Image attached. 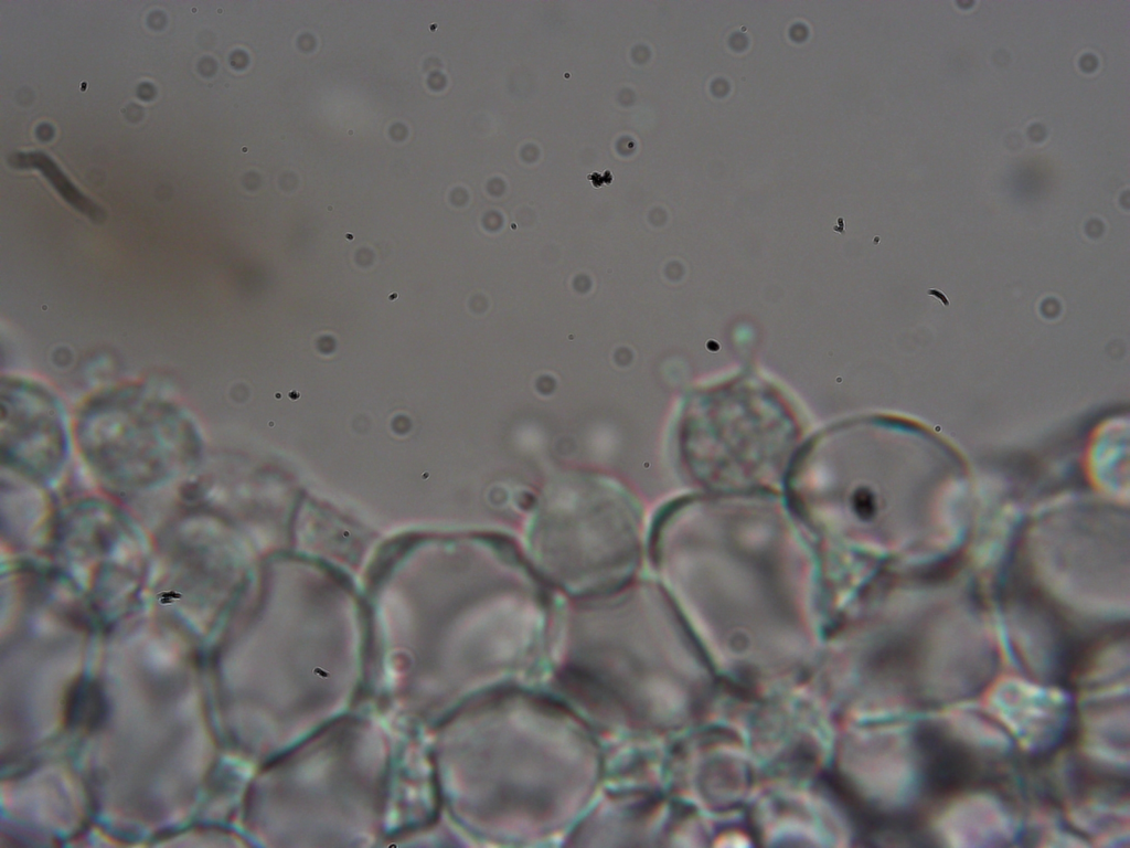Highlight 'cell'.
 <instances>
[{"instance_id": "cell-1", "label": "cell", "mask_w": 1130, "mask_h": 848, "mask_svg": "<svg viewBox=\"0 0 1130 848\" xmlns=\"http://www.w3.org/2000/svg\"><path fill=\"white\" fill-rule=\"evenodd\" d=\"M529 549L547 581L577 596L617 592L640 560V511L617 484L590 474L557 478L529 526Z\"/></svg>"}, {"instance_id": "cell-2", "label": "cell", "mask_w": 1130, "mask_h": 848, "mask_svg": "<svg viewBox=\"0 0 1130 848\" xmlns=\"http://www.w3.org/2000/svg\"><path fill=\"white\" fill-rule=\"evenodd\" d=\"M926 776L931 789L939 794L957 793L973 775L970 754L958 743L938 732L927 733Z\"/></svg>"}, {"instance_id": "cell-3", "label": "cell", "mask_w": 1130, "mask_h": 848, "mask_svg": "<svg viewBox=\"0 0 1130 848\" xmlns=\"http://www.w3.org/2000/svg\"><path fill=\"white\" fill-rule=\"evenodd\" d=\"M28 160H31L32 165L36 163L39 169H41V170H43V172H45L47 178L52 180V183L55 184V187L58 189L61 194L71 204H73L74 206H76L78 210H81L83 213H85L87 215L92 216L93 214H98V210L89 202V200L85 199L66 180V178L61 173V171L57 169V167H55V165L49 158H46L45 156H41V155H33Z\"/></svg>"}, {"instance_id": "cell-4", "label": "cell", "mask_w": 1130, "mask_h": 848, "mask_svg": "<svg viewBox=\"0 0 1130 848\" xmlns=\"http://www.w3.org/2000/svg\"><path fill=\"white\" fill-rule=\"evenodd\" d=\"M92 685H78L70 696V717L84 724L92 725L98 721L102 711L99 692Z\"/></svg>"}]
</instances>
